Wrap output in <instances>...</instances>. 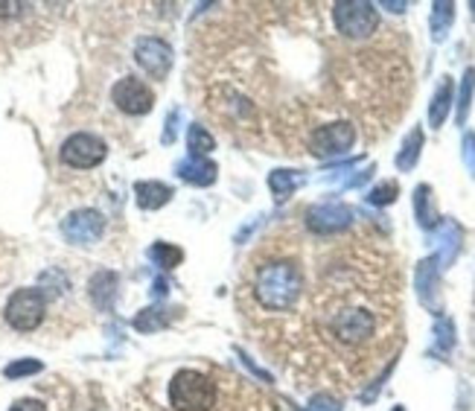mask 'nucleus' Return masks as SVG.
Here are the masks:
<instances>
[{
  "instance_id": "1",
  "label": "nucleus",
  "mask_w": 475,
  "mask_h": 411,
  "mask_svg": "<svg viewBox=\"0 0 475 411\" xmlns=\"http://www.w3.org/2000/svg\"><path fill=\"white\" fill-rule=\"evenodd\" d=\"M301 289H303L301 269L289 260L266 262V266H260L254 274V298L266 310H274V312L292 310L301 298Z\"/></svg>"
},
{
  "instance_id": "2",
  "label": "nucleus",
  "mask_w": 475,
  "mask_h": 411,
  "mask_svg": "<svg viewBox=\"0 0 475 411\" xmlns=\"http://www.w3.org/2000/svg\"><path fill=\"white\" fill-rule=\"evenodd\" d=\"M170 403L175 411H210L216 406V385L202 371H178L170 383Z\"/></svg>"
},
{
  "instance_id": "3",
  "label": "nucleus",
  "mask_w": 475,
  "mask_h": 411,
  "mask_svg": "<svg viewBox=\"0 0 475 411\" xmlns=\"http://www.w3.org/2000/svg\"><path fill=\"white\" fill-rule=\"evenodd\" d=\"M326 326H330V333L342 344L358 347V344H365V342L374 339L376 318H374V312H367L365 307H342V310H335L330 315Z\"/></svg>"
},
{
  "instance_id": "4",
  "label": "nucleus",
  "mask_w": 475,
  "mask_h": 411,
  "mask_svg": "<svg viewBox=\"0 0 475 411\" xmlns=\"http://www.w3.org/2000/svg\"><path fill=\"white\" fill-rule=\"evenodd\" d=\"M47 298L41 289H18L6 303V324L18 333H29L44 321Z\"/></svg>"
},
{
  "instance_id": "5",
  "label": "nucleus",
  "mask_w": 475,
  "mask_h": 411,
  "mask_svg": "<svg viewBox=\"0 0 475 411\" xmlns=\"http://www.w3.org/2000/svg\"><path fill=\"white\" fill-rule=\"evenodd\" d=\"M333 18H335L339 33L347 38H367V36H374V29L379 27V15L374 4H365V0H344V4H335Z\"/></svg>"
},
{
  "instance_id": "6",
  "label": "nucleus",
  "mask_w": 475,
  "mask_h": 411,
  "mask_svg": "<svg viewBox=\"0 0 475 411\" xmlns=\"http://www.w3.org/2000/svg\"><path fill=\"white\" fill-rule=\"evenodd\" d=\"M61 161L73 170H91V166H100L109 155V146H105L102 137L88 134V132H76L70 134L65 143H61Z\"/></svg>"
},
{
  "instance_id": "7",
  "label": "nucleus",
  "mask_w": 475,
  "mask_h": 411,
  "mask_svg": "<svg viewBox=\"0 0 475 411\" xmlns=\"http://www.w3.org/2000/svg\"><path fill=\"white\" fill-rule=\"evenodd\" d=\"M102 230H105V219L93 207L73 210V214L65 216V222H61V234L73 246H93V242H100Z\"/></svg>"
},
{
  "instance_id": "8",
  "label": "nucleus",
  "mask_w": 475,
  "mask_h": 411,
  "mask_svg": "<svg viewBox=\"0 0 475 411\" xmlns=\"http://www.w3.org/2000/svg\"><path fill=\"white\" fill-rule=\"evenodd\" d=\"M111 100L123 114H132V117H141V114H149L155 105V93L146 82L134 79V77H123L117 85L111 88Z\"/></svg>"
},
{
  "instance_id": "9",
  "label": "nucleus",
  "mask_w": 475,
  "mask_h": 411,
  "mask_svg": "<svg viewBox=\"0 0 475 411\" xmlns=\"http://www.w3.org/2000/svg\"><path fill=\"white\" fill-rule=\"evenodd\" d=\"M134 59L152 79H164L173 68V47L164 38L146 36L134 44Z\"/></svg>"
},
{
  "instance_id": "10",
  "label": "nucleus",
  "mask_w": 475,
  "mask_h": 411,
  "mask_svg": "<svg viewBox=\"0 0 475 411\" xmlns=\"http://www.w3.org/2000/svg\"><path fill=\"white\" fill-rule=\"evenodd\" d=\"M353 141H356V129L350 123H330V125H321V129L312 134L310 146H312V155L335 157L350 149Z\"/></svg>"
},
{
  "instance_id": "11",
  "label": "nucleus",
  "mask_w": 475,
  "mask_h": 411,
  "mask_svg": "<svg viewBox=\"0 0 475 411\" xmlns=\"http://www.w3.org/2000/svg\"><path fill=\"white\" fill-rule=\"evenodd\" d=\"M353 214L350 207H344L339 202H326V205H315L306 210V225L315 234H339V230L350 228Z\"/></svg>"
},
{
  "instance_id": "12",
  "label": "nucleus",
  "mask_w": 475,
  "mask_h": 411,
  "mask_svg": "<svg viewBox=\"0 0 475 411\" xmlns=\"http://www.w3.org/2000/svg\"><path fill=\"white\" fill-rule=\"evenodd\" d=\"M178 175L184 178L187 184H196V187H207L216 181L219 175V166L210 161V157H202V155H189L184 157L181 164H178Z\"/></svg>"
},
{
  "instance_id": "13",
  "label": "nucleus",
  "mask_w": 475,
  "mask_h": 411,
  "mask_svg": "<svg viewBox=\"0 0 475 411\" xmlns=\"http://www.w3.org/2000/svg\"><path fill=\"white\" fill-rule=\"evenodd\" d=\"M117 274L109 271V269H102L97 271L91 278L88 283V294H91V301H93V307H100V310H111L114 307V298H117Z\"/></svg>"
},
{
  "instance_id": "14",
  "label": "nucleus",
  "mask_w": 475,
  "mask_h": 411,
  "mask_svg": "<svg viewBox=\"0 0 475 411\" xmlns=\"http://www.w3.org/2000/svg\"><path fill=\"white\" fill-rule=\"evenodd\" d=\"M134 196H137V205H141L143 210H157L173 198V189L161 181H137Z\"/></svg>"
},
{
  "instance_id": "15",
  "label": "nucleus",
  "mask_w": 475,
  "mask_h": 411,
  "mask_svg": "<svg viewBox=\"0 0 475 411\" xmlns=\"http://www.w3.org/2000/svg\"><path fill=\"white\" fill-rule=\"evenodd\" d=\"M417 294L429 310H435V294H438V262L423 260L417 269Z\"/></svg>"
},
{
  "instance_id": "16",
  "label": "nucleus",
  "mask_w": 475,
  "mask_h": 411,
  "mask_svg": "<svg viewBox=\"0 0 475 411\" xmlns=\"http://www.w3.org/2000/svg\"><path fill=\"white\" fill-rule=\"evenodd\" d=\"M173 315L175 310H164V307H149V310H143L141 315L134 318V326L141 333H155V330H164L166 324L173 321Z\"/></svg>"
},
{
  "instance_id": "17",
  "label": "nucleus",
  "mask_w": 475,
  "mask_h": 411,
  "mask_svg": "<svg viewBox=\"0 0 475 411\" xmlns=\"http://www.w3.org/2000/svg\"><path fill=\"white\" fill-rule=\"evenodd\" d=\"M449 105H452V82L443 79L438 93H435V100H431V109H429V123L435 125V129H438V125H443V120H447Z\"/></svg>"
},
{
  "instance_id": "18",
  "label": "nucleus",
  "mask_w": 475,
  "mask_h": 411,
  "mask_svg": "<svg viewBox=\"0 0 475 411\" xmlns=\"http://www.w3.org/2000/svg\"><path fill=\"white\" fill-rule=\"evenodd\" d=\"M298 184H301V175H294L292 170H274L269 175V187H271V193L278 196V202H286Z\"/></svg>"
},
{
  "instance_id": "19",
  "label": "nucleus",
  "mask_w": 475,
  "mask_h": 411,
  "mask_svg": "<svg viewBox=\"0 0 475 411\" xmlns=\"http://www.w3.org/2000/svg\"><path fill=\"white\" fill-rule=\"evenodd\" d=\"M452 18H455V4H435L431 6V36L435 41H443L452 27Z\"/></svg>"
},
{
  "instance_id": "20",
  "label": "nucleus",
  "mask_w": 475,
  "mask_h": 411,
  "mask_svg": "<svg viewBox=\"0 0 475 411\" xmlns=\"http://www.w3.org/2000/svg\"><path fill=\"white\" fill-rule=\"evenodd\" d=\"M438 239H440V248H443L440 260H443V266H447V262H452V257L458 254V246H461V230H458V225H455V222H443V225L438 228Z\"/></svg>"
},
{
  "instance_id": "21",
  "label": "nucleus",
  "mask_w": 475,
  "mask_h": 411,
  "mask_svg": "<svg viewBox=\"0 0 475 411\" xmlns=\"http://www.w3.org/2000/svg\"><path fill=\"white\" fill-rule=\"evenodd\" d=\"M415 210H417V222L423 225V228H435L438 225V214H435V207H431V189L423 184V187H417V193H415Z\"/></svg>"
},
{
  "instance_id": "22",
  "label": "nucleus",
  "mask_w": 475,
  "mask_h": 411,
  "mask_svg": "<svg viewBox=\"0 0 475 411\" xmlns=\"http://www.w3.org/2000/svg\"><path fill=\"white\" fill-rule=\"evenodd\" d=\"M149 257H152V262L155 266H161V269H175L178 262L184 260V254H181V248H175V246H170V242H155V246L149 248Z\"/></svg>"
},
{
  "instance_id": "23",
  "label": "nucleus",
  "mask_w": 475,
  "mask_h": 411,
  "mask_svg": "<svg viewBox=\"0 0 475 411\" xmlns=\"http://www.w3.org/2000/svg\"><path fill=\"white\" fill-rule=\"evenodd\" d=\"M420 146H423V132L415 129V132H411V134L406 137L403 149H399V155H397V166H399V170H411V166L417 164Z\"/></svg>"
},
{
  "instance_id": "24",
  "label": "nucleus",
  "mask_w": 475,
  "mask_h": 411,
  "mask_svg": "<svg viewBox=\"0 0 475 411\" xmlns=\"http://www.w3.org/2000/svg\"><path fill=\"white\" fill-rule=\"evenodd\" d=\"M187 146H189V152H193V155H202L205 157L216 146V141L210 137L207 129H202V125L196 123V125H189V132H187Z\"/></svg>"
},
{
  "instance_id": "25",
  "label": "nucleus",
  "mask_w": 475,
  "mask_h": 411,
  "mask_svg": "<svg viewBox=\"0 0 475 411\" xmlns=\"http://www.w3.org/2000/svg\"><path fill=\"white\" fill-rule=\"evenodd\" d=\"M472 91H475V70L470 68L463 73V82H461V97H458V123L467 120L470 114V102H472Z\"/></svg>"
},
{
  "instance_id": "26",
  "label": "nucleus",
  "mask_w": 475,
  "mask_h": 411,
  "mask_svg": "<svg viewBox=\"0 0 475 411\" xmlns=\"http://www.w3.org/2000/svg\"><path fill=\"white\" fill-rule=\"evenodd\" d=\"M41 365L38 359H18V362H12V365H6L4 367V374H6V379H20V376H33V374H41Z\"/></svg>"
},
{
  "instance_id": "27",
  "label": "nucleus",
  "mask_w": 475,
  "mask_h": 411,
  "mask_svg": "<svg viewBox=\"0 0 475 411\" xmlns=\"http://www.w3.org/2000/svg\"><path fill=\"white\" fill-rule=\"evenodd\" d=\"M397 184L394 181H388V184H379L376 189H371V196H367V202L376 205V207H382V205H390L397 198Z\"/></svg>"
},
{
  "instance_id": "28",
  "label": "nucleus",
  "mask_w": 475,
  "mask_h": 411,
  "mask_svg": "<svg viewBox=\"0 0 475 411\" xmlns=\"http://www.w3.org/2000/svg\"><path fill=\"white\" fill-rule=\"evenodd\" d=\"M310 411H342V403L333 399L330 394H318V397H312Z\"/></svg>"
},
{
  "instance_id": "29",
  "label": "nucleus",
  "mask_w": 475,
  "mask_h": 411,
  "mask_svg": "<svg viewBox=\"0 0 475 411\" xmlns=\"http://www.w3.org/2000/svg\"><path fill=\"white\" fill-rule=\"evenodd\" d=\"M463 164H467L470 175L475 178V134L472 132L463 137Z\"/></svg>"
},
{
  "instance_id": "30",
  "label": "nucleus",
  "mask_w": 475,
  "mask_h": 411,
  "mask_svg": "<svg viewBox=\"0 0 475 411\" xmlns=\"http://www.w3.org/2000/svg\"><path fill=\"white\" fill-rule=\"evenodd\" d=\"M435 333H438V344L443 347V351H449L452 347V321H438V326H435Z\"/></svg>"
},
{
  "instance_id": "31",
  "label": "nucleus",
  "mask_w": 475,
  "mask_h": 411,
  "mask_svg": "<svg viewBox=\"0 0 475 411\" xmlns=\"http://www.w3.org/2000/svg\"><path fill=\"white\" fill-rule=\"evenodd\" d=\"M9 411H47V406L41 403V399H18V403L9 408Z\"/></svg>"
},
{
  "instance_id": "32",
  "label": "nucleus",
  "mask_w": 475,
  "mask_h": 411,
  "mask_svg": "<svg viewBox=\"0 0 475 411\" xmlns=\"http://www.w3.org/2000/svg\"><path fill=\"white\" fill-rule=\"evenodd\" d=\"M166 286H170V283H166V280L161 278V280H157L155 286H152V292L157 294V298H164V294H166Z\"/></svg>"
},
{
  "instance_id": "33",
  "label": "nucleus",
  "mask_w": 475,
  "mask_h": 411,
  "mask_svg": "<svg viewBox=\"0 0 475 411\" xmlns=\"http://www.w3.org/2000/svg\"><path fill=\"white\" fill-rule=\"evenodd\" d=\"M388 9H390V12H403V9H406V4H385Z\"/></svg>"
},
{
  "instance_id": "34",
  "label": "nucleus",
  "mask_w": 475,
  "mask_h": 411,
  "mask_svg": "<svg viewBox=\"0 0 475 411\" xmlns=\"http://www.w3.org/2000/svg\"><path fill=\"white\" fill-rule=\"evenodd\" d=\"M390 411H406V408H399V406H397V408H390Z\"/></svg>"
}]
</instances>
